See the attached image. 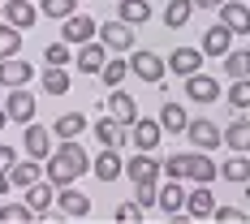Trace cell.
Instances as JSON below:
<instances>
[{
  "instance_id": "obj_16",
  "label": "cell",
  "mask_w": 250,
  "mask_h": 224,
  "mask_svg": "<svg viewBox=\"0 0 250 224\" xmlns=\"http://www.w3.org/2000/svg\"><path fill=\"white\" fill-rule=\"evenodd\" d=\"M233 39H237V35H233L225 22H216V26H207V30H203L199 52H203V56H225V52L233 48Z\"/></svg>"
},
{
  "instance_id": "obj_43",
  "label": "cell",
  "mask_w": 250,
  "mask_h": 224,
  "mask_svg": "<svg viewBox=\"0 0 250 224\" xmlns=\"http://www.w3.org/2000/svg\"><path fill=\"white\" fill-rule=\"evenodd\" d=\"M211 220H220V224H246V211H242V207H220V203H216Z\"/></svg>"
},
{
  "instance_id": "obj_18",
  "label": "cell",
  "mask_w": 250,
  "mask_h": 224,
  "mask_svg": "<svg viewBox=\"0 0 250 224\" xmlns=\"http://www.w3.org/2000/svg\"><path fill=\"white\" fill-rule=\"evenodd\" d=\"M30 78H35V65H26L22 56H9V61H0V86H4V91L26 86Z\"/></svg>"
},
{
  "instance_id": "obj_21",
  "label": "cell",
  "mask_w": 250,
  "mask_h": 224,
  "mask_svg": "<svg viewBox=\"0 0 250 224\" xmlns=\"http://www.w3.org/2000/svg\"><path fill=\"white\" fill-rule=\"evenodd\" d=\"M155 207H160V211H168V216L186 211V185H181L177 177H168V181L160 185V194H155Z\"/></svg>"
},
{
  "instance_id": "obj_37",
  "label": "cell",
  "mask_w": 250,
  "mask_h": 224,
  "mask_svg": "<svg viewBox=\"0 0 250 224\" xmlns=\"http://www.w3.org/2000/svg\"><path fill=\"white\" fill-rule=\"evenodd\" d=\"M225 100L233 112H242V108H250V78H233V86L225 91Z\"/></svg>"
},
{
  "instance_id": "obj_27",
  "label": "cell",
  "mask_w": 250,
  "mask_h": 224,
  "mask_svg": "<svg viewBox=\"0 0 250 224\" xmlns=\"http://www.w3.org/2000/svg\"><path fill=\"white\" fill-rule=\"evenodd\" d=\"M220 143L229 151H250V117H237L233 125H225L220 129Z\"/></svg>"
},
{
  "instance_id": "obj_33",
  "label": "cell",
  "mask_w": 250,
  "mask_h": 224,
  "mask_svg": "<svg viewBox=\"0 0 250 224\" xmlns=\"http://www.w3.org/2000/svg\"><path fill=\"white\" fill-rule=\"evenodd\" d=\"M82 129H86V117L82 112H61L56 125H52V138H78Z\"/></svg>"
},
{
  "instance_id": "obj_1",
  "label": "cell",
  "mask_w": 250,
  "mask_h": 224,
  "mask_svg": "<svg viewBox=\"0 0 250 224\" xmlns=\"http://www.w3.org/2000/svg\"><path fill=\"white\" fill-rule=\"evenodd\" d=\"M86 173H91V155L74 138H61L52 147V155L43 160V177H48L52 185H74L78 177H86Z\"/></svg>"
},
{
  "instance_id": "obj_15",
  "label": "cell",
  "mask_w": 250,
  "mask_h": 224,
  "mask_svg": "<svg viewBox=\"0 0 250 224\" xmlns=\"http://www.w3.org/2000/svg\"><path fill=\"white\" fill-rule=\"evenodd\" d=\"M211 211H216V194H211V185H194V190H186V216H190V220H211Z\"/></svg>"
},
{
  "instance_id": "obj_19",
  "label": "cell",
  "mask_w": 250,
  "mask_h": 224,
  "mask_svg": "<svg viewBox=\"0 0 250 224\" xmlns=\"http://www.w3.org/2000/svg\"><path fill=\"white\" fill-rule=\"evenodd\" d=\"M220 22L242 39V35H250V4H242V0H225L220 4Z\"/></svg>"
},
{
  "instance_id": "obj_40",
  "label": "cell",
  "mask_w": 250,
  "mask_h": 224,
  "mask_svg": "<svg viewBox=\"0 0 250 224\" xmlns=\"http://www.w3.org/2000/svg\"><path fill=\"white\" fill-rule=\"evenodd\" d=\"M112 220H117V224H143V203H138V199L121 203V207L112 211Z\"/></svg>"
},
{
  "instance_id": "obj_39",
  "label": "cell",
  "mask_w": 250,
  "mask_h": 224,
  "mask_svg": "<svg viewBox=\"0 0 250 224\" xmlns=\"http://www.w3.org/2000/svg\"><path fill=\"white\" fill-rule=\"evenodd\" d=\"M160 173H164V177H177V181H190V151L168 155V160L160 164Z\"/></svg>"
},
{
  "instance_id": "obj_28",
  "label": "cell",
  "mask_w": 250,
  "mask_h": 224,
  "mask_svg": "<svg viewBox=\"0 0 250 224\" xmlns=\"http://www.w3.org/2000/svg\"><path fill=\"white\" fill-rule=\"evenodd\" d=\"M220 177L233 181V185H246V181H250V155H246V151H233L225 164H220Z\"/></svg>"
},
{
  "instance_id": "obj_46",
  "label": "cell",
  "mask_w": 250,
  "mask_h": 224,
  "mask_svg": "<svg viewBox=\"0 0 250 224\" xmlns=\"http://www.w3.org/2000/svg\"><path fill=\"white\" fill-rule=\"evenodd\" d=\"M225 0H194V9H220Z\"/></svg>"
},
{
  "instance_id": "obj_31",
  "label": "cell",
  "mask_w": 250,
  "mask_h": 224,
  "mask_svg": "<svg viewBox=\"0 0 250 224\" xmlns=\"http://www.w3.org/2000/svg\"><path fill=\"white\" fill-rule=\"evenodd\" d=\"M190 13H194V0H164V26L168 30H181V26L190 22Z\"/></svg>"
},
{
  "instance_id": "obj_24",
  "label": "cell",
  "mask_w": 250,
  "mask_h": 224,
  "mask_svg": "<svg viewBox=\"0 0 250 224\" xmlns=\"http://www.w3.org/2000/svg\"><path fill=\"white\" fill-rule=\"evenodd\" d=\"M155 121H160V129H164V134H186L190 112H186L177 100H164V108H160V117H155Z\"/></svg>"
},
{
  "instance_id": "obj_6",
  "label": "cell",
  "mask_w": 250,
  "mask_h": 224,
  "mask_svg": "<svg viewBox=\"0 0 250 224\" xmlns=\"http://www.w3.org/2000/svg\"><path fill=\"white\" fill-rule=\"evenodd\" d=\"M95 30H100V22H95L91 13H69V18L61 22V39H65L69 48H78V43L95 39Z\"/></svg>"
},
{
  "instance_id": "obj_5",
  "label": "cell",
  "mask_w": 250,
  "mask_h": 224,
  "mask_svg": "<svg viewBox=\"0 0 250 224\" xmlns=\"http://www.w3.org/2000/svg\"><path fill=\"white\" fill-rule=\"evenodd\" d=\"M91 134H95V143L100 147H129V125H121L117 117H108V112H100V121L91 125Z\"/></svg>"
},
{
  "instance_id": "obj_26",
  "label": "cell",
  "mask_w": 250,
  "mask_h": 224,
  "mask_svg": "<svg viewBox=\"0 0 250 224\" xmlns=\"http://www.w3.org/2000/svg\"><path fill=\"white\" fill-rule=\"evenodd\" d=\"M125 177L129 181H151V177H160V160L151 151H138L134 160H125Z\"/></svg>"
},
{
  "instance_id": "obj_36",
  "label": "cell",
  "mask_w": 250,
  "mask_h": 224,
  "mask_svg": "<svg viewBox=\"0 0 250 224\" xmlns=\"http://www.w3.org/2000/svg\"><path fill=\"white\" fill-rule=\"evenodd\" d=\"M0 224H35V211L26 203H0Z\"/></svg>"
},
{
  "instance_id": "obj_20",
  "label": "cell",
  "mask_w": 250,
  "mask_h": 224,
  "mask_svg": "<svg viewBox=\"0 0 250 224\" xmlns=\"http://www.w3.org/2000/svg\"><path fill=\"white\" fill-rule=\"evenodd\" d=\"M220 177V164L211 160V151H190V181L194 185H211Z\"/></svg>"
},
{
  "instance_id": "obj_12",
  "label": "cell",
  "mask_w": 250,
  "mask_h": 224,
  "mask_svg": "<svg viewBox=\"0 0 250 224\" xmlns=\"http://www.w3.org/2000/svg\"><path fill=\"white\" fill-rule=\"evenodd\" d=\"M104 112H108V117H117L121 125H134V121H138V103H134V95H125L121 86H112V91H108Z\"/></svg>"
},
{
  "instance_id": "obj_4",
  "label": "cell",
  "mask_w": 250,
  "mask_h": 224,
  "mask_svg": "<svg viewBox=\"0 0 250 224\" xmlns=\"http://www.w3.org/2000/svg\"><path fill=\"white\" fill-rule=\"evenodd\" d=\"M95 39H100V43H104L108 52L125 56V52H134V26H129V22H121V18H117V22H104L100 30H95Z\"/></svg>"
},
{
  "instance_id": "obj_8",
  "label": "cell",
  "mask_w": 250,
  "mask_h": 224,
  "mask_svg": "<svg viewBox=\"0 0 250 224\" xmlns=\"http://www.w3.org/2000/svg\"><path fill=\"white\" fill-rule=\"evenodd\" d=\"M65 220H82L86 211H91V199L82 194V190H74V185H56V203H52Z\"/></svg>"
},
{
  "instance_id": "obj_3",
  "label": "cell",
  "mask_w": 250,
  "mask_h": 224,
  "mask_svg": "<svg viewBox=\"0 0 250 224\" xmlns=\"http://www.w3.org/2000/svg\"><path fill=\"white\" fill-rule=\"evenodd\" d=\"M220 95H225V91H220V78L203 74V69L186 78V100H190V103H199V108H211Z\"/></svg>"
},
{
  "instance_id": "obj_34",
  "label": "cell",
  "mask_w": 250,
  "mask_h": 224,
  "mask_svg": "<svg viewBox=\"0 0 250 224\" xmlns=\"http://www.w3.org/2000/svg\"><path fill=\"white\" fill-rule=\"evenodd\" d=\"M117 13H121V22H129V26L151 22V4H147V0H121V4H117Z\"/></svg>"
},
{
  "instance_id": "obj_38",
  "label": "cell",
  "mask_w": 250,
  "mask_h": 224,
  "mask_svg": "<svg viewBox=\"0 0 250 224\" xmlns=\"http://www.w3.org/2000/svg\"><path fill=\"white\" fill-rule=\"evenodd\" d=\"M39 13L52 22H65L69 13H78V0H39Z\"/></svg>"
},
{
  "instance_id": "obj_35",
  "label": "cell",
  "mask_w": 250,
  "mask_h": 224,
  "mask_svg": "<svg viewBox=\"0 0 250 224\" xmlns=\"http://www.w3.org/2000/svg\"><path fill=\"white\" fill-rule=\"evenodd\" d=\"M22 52V30L9 22H0V61H9V56H18Z\"/></svg>"
},
{
  "instance_id": "obj_13",
  "label": "cell",
  "mask_w": 250,
  "mask_h": 224,
  "mask_svg": "<svg viewBox=\"0 0 250 224\" xmlns=\"http://www.w3.org/2000/svg\"><path fill=\"white\" fill-rule=\"evenodd\" d=\"M91 173L100 177V181H117V177H125V160L117 147H100V155L91 160Z\"/></svg>"
},
{
  "instance_id": "obj_42",
  "label": "cell",
  "mask_w": 250,
  "mask_h": 224,
  "mask_svg": "<svg viewBox=\"0 0 250 224\" xmlns=\"http://www.w3.org/2000/svg\"><path fill=\"white\" fill-rule=\"evenodd\" d=\"M43 65H69V43H65V39L48 43V48H43Z\"/></svg>"
},
{
  "instance_id": "obj_30",
  "label": "cell",
  "mask_w": 250,
  "mask_h": 224,
  "mask_svg": "<svg viewBox=\"0 0 250 224\" xmlns=\"http://www.w3.org/2000/svg\"><path fill=\"white\" fill-rule=\"evenodd\" d=\"M104 82V86H108V91H112V86H121L125 78H129V61H125V56H117V52H112V56H108V61H104V69L100 74H95Z\"/></svg>"
},
{
  "instance_id": "obj_29",
  "label": "cell",
  "mask_w": 250,
  "mask_h": 224,
  "mask_svg": "<svg viewBox=\"0 0 250 224\" xmlns=\"http://www.w3.org/2000/svg\"><path fill=\"white\" fill-rule=\"evenodd\" d=\"M39 177H43V160H30V155L18 160V164L9 168V181H13V185H22V190H26V185H35Z\"/></svg>"
},
{
  "instance_id": "obj_32",
  "label": "cell",
  "mask_w": 250,
  "mask_h": 224,
  "mask_svg": "<svg viewBox=\"0 0 250 224\" xmlns=\"http://www.w3.org/2000/svg\"><path fill=\"white\" fill-rule=\"evenodd\" d=\"M220 61H225L229 78H250V48H229Z\"/></svg>"
},
{
  "instance_id": "obj_23",
  "label": "cell",
  "mask_w": 250,
  "mask_h": 224,
  "mask_svg": "<svg viewBox=\"0 0 250 224\" xmlns=\"http://www.w3.org/2000/svg\"><path fill=\"white\" fill-rule=\"evenodd\" d=\"M69 65H48L43 74H39V91L43 95H69Z\"/></svg>"
},
{
  "instance_id": "obj_22",
  "label": "cell",
  "mask_w": 250,
  "mask_h": 224,
  "mask_svg": "<svg viewBox=\"0 0 250 224\" xmlns=\"http://www.w3.org/2000/svg\"><path fill=\"white\" fill-rule=\"evenodd\" d=\"M52 203H56V185H52L48 177H39L35 185H26V207L35 211V220H39V211H48Z\"/></svg>"
},
{
  "instance_id": "obj_41",
  "label": "cell",
  "mask_w": 250,
  "mask_h": 224,
  "mask_svg": "<svg viewBox=\"0 0 250 224\" xmlns=\"http://www.w3.org/2000/svg\"><path fill=\"white\" fill-rule=\"evenodd\" d=\"M155 194H160L155 177H151V181H134V199L143 203V211H147V207H155Z\"/></svg>"
},
{
  "instance_id": "obj_2",
  "label": "cell",
  "mask_w": 250,
  "mask_h": 224,
  "mask_svg": "<svg viewBox=\"0 0 250 224\" xmlns=\"http://www.w3.org/2000/svg\"><path fill=\"white\" fill-rule=\"evenodd\" d=\"M129 74H138L147 86H160L164 74H168V61L151 48H138V52H129Z\"/></svg>"
},
{
  "instance_id": "obj_11",
  "label": "cell",
  "mask_w": 250,
  "mask_h": 224,
  "mask_svg": "<svg viewBox=\"0 0 250 224\" xmlns=\"http://www.w3.org/2000/svg\"><path fill=\"white\" fill-rule=\"evenodd\" d=\"M4 112H9V121H35V91H26V86H13L9 91V100H4Z\"/></svg>"
},
{
  "instance_id": "obj_14",
  "label": "cell",
  "mask_w": 250,
  "mask_h": 224,
  "mask_svg": "<svg viewBox=\"0 0 250 224\" xmlns=\"http://www.w3.org/2000/svg\"><path fill=\"white\" fill-rule=\"evenodd\" d=\"M104 61H108V48H104L100 39H86V43H78V56H74L78 74H100Z\"/></svg>"
},
{
  "instance_id": "obj_45",
  "label": "cell",
  "mask_w": 250,
  "mask_h": 224,
  "mask_svg": "<svg viewBox=\"0 0 250 224\" xmlns=\"http://www.w3.org/2000/svg\"><path fill=\"white\" fill-rule=\"evenodd\" d=\"M9 190H13V181H9V173H4V168H0V199H4V194H9Z\"/></svg>"
},
{
  "instance_id": "obj_47",
  "label": "cell",
  "mask_w": 250,
  "mask_h": 224,
  "mask_svg": "<svg viewBox=\"0 0 250 224\" xmlns=\"http://www.w3.org/2000/svg\"><path fill=\"white\" fill-rule=\"evenodd\" d=\"M4 125H9V112H4V108H0V134H4Z\"/></svg>"
},
{
  "instance_id": "obj_9",
  "label": "cell",
  "mask_w": 250,
  "mask_h": 224,
  "mask_svg": "<svg viewBox=\"0 0 250 224\" xmlns=\"http://www.w3.org/2000/svg\"><path fill=\"white\" fill-rule=\"evenodd\" d=\"M186 138L194 143V151H216V147H225V143H220V125L207 121V117H194V121L186 125Z\"/></svg>"
},
{
  "instance_id": "obj_17",
  "label": "cell",
  "mask_w": 250,
  "mask_h": 224,
  "mask_svg": "<svg viewBox=\"0 0 250 224\" xmlns=\"http://www.w3.org/2000/svg\"><path fill=\"white\" fill-rule=\"evenodd\" d=\"M160 138H164V129H160V121H151V117H138V121L129 125V143L138 151H155Z\"/></svg>"
},
{
  "instance_id": "obj_10",
  "label": "cell",
  "mask_w": 250,
  "mask_h": 224,
  "mask_svg": "<svg viewBox=\"0 0 250 224\" xmlns=\"http://www.w3.org/2000/svg\"><path fill=\"white\" fill-rule=\"evenodd\" d=\"M52 147H56V143H52V129L26 121V129H22V151H26V155H30V160H48Z\"/></svg>"
},
{
  "instance_id": "obj_7",
  "label": "cell",
  "mask_w": 250,
  "mask_h": 224,
  "mask_svg": "<svg viewBox=\"0 0 250 224\" xmlns=\"http://www.w3.org/2000/svg\"><path fill=\"white\" fill-rule=\"evenodd\" d=\"M0 22L18 26V30H30L39 22V9H35V0H0Z\"/></svg>"
},
{
  "instance_id": "obj_44",
  "label": "cell",
  "mask_w": 250,
  "mask_h": 224,
  "mask_svg": "<svg viewBox=\"0 0 250 224\" xmlns=\"http://www.w3.org/2000/svg\"><path fill=\"white\" fill-rule=\"evenodd\" d=\"M13 164H18V151L9 147V143H0V168H4V173H9V168H13Z\"/></svg>"
},
{
  "instance_id": "obj_25",
  "label": "cell",
  "mask_w": 250,
  "mask_h": 224,
  "mask_svg": "<svg viewBox=\"0 0 250 224\" xmlns=\"http://www.w3.org/2000/svg\"><path fill=\"white\" fill-rule=\"evenodd\" d=\"M203 61H207V56H203L199 48H173L168 69H173V74H181V78H190V74H199V69H203Z\"/></svg>"
}]
</instances>
